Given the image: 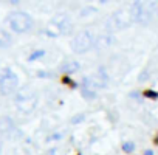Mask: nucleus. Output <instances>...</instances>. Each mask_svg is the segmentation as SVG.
Wrapping results in <instances>:
<instances>
[{"label":"nucleus","instance_id":"1","mask_svg":"<svg viewBox=\"0 0 158 155\" xmlns=\"http://www.w3.org/2000/svg\"><path fill=\"white\" fill-rule=\"evenodd\" d=\"M156 3L158 2H135L130 6V10H129L130 17H132V22L141 23V25L149 23L155 17Z\"/></svg>","mask_w":158,"mask_h":155},{"label":"nucleus","instance_id":"2","mask_svg":"<svg viewBox=\"0 0 158 155\" xmlns=\"http://www.w3.org/2000/svg\"><path fill=\"white\" fill-rule=\"evenodd\" d=\"M96 39H98V36L92 30H82V31H79L73 37V40H71V50L74 53H77V54L87 53L92 47H95Z\"/></svg>","mask_w":158,"mask_h":155},{"label":"nucleus","instance_id":"3","mask_svg":"<svg viewBox=\"0 0 158 155\" xmlns=\"http://www.w3.org/2000/svg\"><path fill=\"white\" fill-rule=\"evenodd\" d=\"M73 25H71V19L67 14H57L51 19V22L48 23V27L45 28V33L50 37H59L62 34H68L71 31Z\"/></svg>","mask_w":158,"mask_h":155},{"label":"nucleus","instance_id":"4","mask_svg":"<svg viewBox=\"0 0 158 155\" xmlns=\"http://www.w3.org/2000/svg\"><path fill=\"white\" fill-rule=\"evenodd\" d=\"M132 23V17L129 10H123V11H116L113 13L107 22H106V30L107 31H119V30H126L129 28Z\"/></svg>","mask_w":158,"mask_h":155},{"label":"nucleus","instance_id":"5","mask_svg":"<svg viewBox=\"0 0 158 155\" xmlns=\"http://www.w3.org/2000/svg\"><path fill=\"white\" fill-rule=\"evenodd\" d=\"M8 23H10L11 30H14L16 33H27L28 30L33 28L34 20L30 14L19 11V13H13L8 17Z\"/></svg>","mask_w":158,"mask_h":155},{"label":"nucleus","instance_id":"6","mask_svg":"<svg viewBox=\"0 0 158 155\" xmlns=\"http://www.w3.org/2000/svg\"><path fill=\"white\" fill-rule=\"evenodd\" d=\"M106 86H107V78L104 74H90L82 79V89H89L93 92L106 89Z\"/></svg>","mask_w":158,"mask_h":155},{"label":"nucleus","instance_id":"7","mask_svg":"<svg viewBox=\"0 0 158 155\" xmlns=\"http://www.w3.org/2000/svg\"><path fill=\"white\" fill-rule=\"evenodd\" d=\"M16 103H17V106H19L23 112H31V110L37 106V96H36L33 92L27 90V92H23V93H20V95L17 96Z\"/></svg>","mask_w":158,"mask_h":155},{"label":"nucleus","instance_id":"8","mask_svg":"<svg viewBox=\"0 0 158 155\" xmlns=\"http://www.w3.org/2000/svg\"><path fill=\"white\" fill-rule=\"evenodd\" d=\"M79 67L81 65H79V62H76V61H65V62H62L59 65V71L65 73V74H71V73L77 71Z\"/></svg>","mask_w":158,"mask_h":155},{"label":"nucleus","instance_id":"9","mask_svg":"<svg viewBox=\"0 0 158 155\" xmlns=\"http://www.w3.org/2000/svg\"><path fill=\"white\" fill-rule=\"evenodd\" d=\"M17 87V78L14 74H10L5 78V81L2 82V92L3 93H11Z\"/></svg>","mask_w":158,"mask_h":155},{"label":"nucleus","instance_id":"10","mask_svg":"<svg viewBox=\"0 0 158 155\" xmlns=\"http://www.w3.org/2000/svg\"><path fill=\"white\" fill-rule=\"evenodd\" d=\"M112 36H107V34H104V36H99L98 39H96V44L95 45H98L99 48H106V47H109L110 44H112Z\"/></svg>","mask_w":158,"mask_h":155},{"label":"nucleus","instance_id":"11","mask_svg":"<svg viewBox=\"0 0 158 155\" xmlns=\"http://www.w3.org/2000/svg\"><path fill=\"white\" fill-rule=\"evenodd\" d=\"M93 13H96V10H95L93 6H85V8H82V10H81L79 16H81V17H87V16H92Z\"/></svg>","mask_w":158,"mask_h":155},{"label":"nucleus","instance_id":"12","mask_svg":"<svg viewBox=\"0 0 158 155\" xmlns=\"http://www.w3.org/2000/svg\"><path fill=\"white\" fill-rule=\"evenodd\" d=\"M95 95H96V92L89 90V89H82V96H85V98H89V99H93Z\"/></svg>","mask_w":158,"mask_h":155},{"label":"nucleus","instance_id":"13","mask_svg":"<svg viewBox=\"0 0 158 155\" xmlns=\"http://www.w3.org/2000/svg\"><path fill=\"white\" fill-rule=\"evenodd\" d=\"M133 149H135V144H133L132 141H127V143L123 144V150H124V152H132Z\"/></svg>","mask_w":158,"mask_h":155},{"label":"nucleus","instance_id":"14","mask_svg":"<svg viewBox=\"0 0 158 155\" xmlns=\"http://www.w3.org/2000/svg\"><path fill=\"white\" fill-rule=\"evenodd\" d=\"M84 118H85V115H84V113H81V115H76L74 118H71V123H73V124H77V123H81Z\"/></svg>","mask_w":158,"mask_h":155},{"label":"nucleus","instance_id":"15","mask_svg":"<svg viewBox=\"0 0 158 155\" xmlns=\"http://www.w3.org/2000/svg\"><path fill=\"white\" fill-rule=\"evenodd\" d=\"M44 54H45V51H36L34 54H31V57H30V59L33 61V59H37V57H40V56H44Z\"/></svg>","mask_w":158,"mask_h":155},{"label":"nucleus","instance_id":"16","mask_svg":"<svg viewBox=\"0 0 158 155\" xmlns=\"http://www.w3.org/2000/svg\"><path fill=\"white\" fill-rule=\"evenodd\" d=\"M144 155H153V152L152 150H147V152H144Z\"/></svg>","mask_w":158,"mask_h":155}]
</instances>
